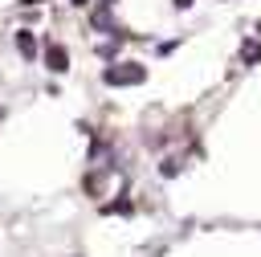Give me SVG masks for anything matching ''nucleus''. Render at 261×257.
I'll return each instance as SVG.
<instances>
[{"label":"nucleus","instance_id":"2","mask_svg":"<svg viewBox=\"0 0 261 257\" xmlns=\"http://www.w3.org/2000/svg\"><path fill=\"white\" fill-rule=\"evenodd\" d=\"M41 61H45V69H49V73H65V69H69V49H65L61 41H53V37H49V41H45V49H41Z\"/></svg>","mask_w":261,"mask_h":257},{"label":"nucleus","instance_id":"6","mask_svg":"<svg viewBox=\"0 0 261 257\" xmlns=\"http://www.w3.org/2000/svg\"><path fill=\"white\" fill-rule=\"evenodd\" d=\"M175 171H179V163H175V159H167V163H159V175H175Z\"/></svg>","mask_w":261,"mask_h":257},{"label":"nucleus","instance_id":"8","mask_svg":"<svg viewBox=\"0 0 261 257\" xmlns=\"http://www.w3.org/2000/svg\"><path fill=\"white\" fill-rule=\"evenodd\" d=\"M20 4H24V8H33V4H41V0H20Z\"/></svg>","mask_w":261,"mask_h":257},{"label":"nucleus","instance_id":"1","mask_svg":"<svg viewBox=\"0 0 261 257\" xmlns=\"http://www.w3.org/2000/svg\"><path fill=\"white\" fill-rule=\"evenodd\" d=\"M143 78H147V65H139V61H114V65L102 69L106 86H139Z\"/></svg>","mask_w":261,"mask_h":257},{"label":"nucleus","instance_id":"7","mask_svg":"<svg viewBox=\"0 0 261 257\" xmlns=\"http://www.w3.org/2000/svg\"><path fill=\"white\" fill-rule=\"evenodd\" d=\"M175 8H179V12H184V8H192V0H175Z\"/></svg>","mask_w":261,"mask_h":257},{"label":"nucleus","instance_id":"5","mask_svg":"<svg viewBox=\"0 0 261 257\" xmlns=\"http://www.w3.org/2000/svg\"><path fill=\"white\" fill-rule=\"evenodd\" d=\"M102 212H130V200H110L102 204Z\"/></svg>","mask_w":261,"mask_h":257},{"label":"nucleus","instance_id":"4","mask_svg":"<svg viewBox=\"0 0 261 257\" xmlns=\"http://www.w3.org/2000/svg\"><path fill=\"white\" fill-rule=\"evenodd\" d=\"M241 61H245V65H257V61H261V45H257V41H245V45H241Z\"/></svg>","mask_w":261,"mask_h":257},{"label":"nucleus","instance_id":"9","mask_svg":"<svg viewBox=\"0 0 261 257\" xmlns=\"http://www.w3.org/2000/svg\"><path fill=\"white\" fill-rule=\"evenodd\" d=\"M0 118H4V110H0Z\"/></svg>","mask_w":261,"mask_h":257},{"label":"nucleus","instance_id":"3","mask_svg":"<svg viewBox=\"0 0 261 257\" xmlns=\"http://www.w3.org/2000/svg\"><path fill=\"white\" fill-rule=\"evenodd\" d=\"M16 53H20L24 61H37V57H41V45H37V37H33L29 29H16Z\"/></svg>","mask_w":261,"mask_h":257}]
</instances>
